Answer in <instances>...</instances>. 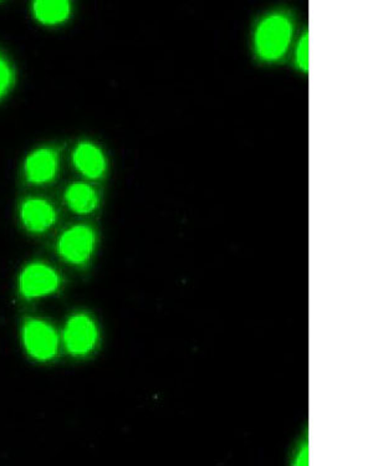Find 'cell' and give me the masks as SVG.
<instances>
[{
  "label": "cell",
  "instance_id": "obj_10",
  "mask_svg": "<svg viewBox=\"0 0 373 466\" xmlns=\"http://www.w3.org/2000/svg\"><path fill=\"white\" fill-rule=\"evenodd\" d=\"M35 18L45 25H55L69 19L71 5L66 0H37L34 2Z\"/></svg>",
  "mask_w": 373,
  "mask_h": 466
},
{
  "label": "cell",
  "instance_id": "obj_2",
  "mask_svg": "<svg viewBox=\"0 0 373 466\" xmlns=\"http://www.w3.org/2000/svg\"><path fill=\"white\" fill-rule=\"evenodd\" d=\"M23 342L26 352L37 360H52L59 350L55 329L43 319H30L24 323Z\"/></svg>",
  "mask_w": 373,
  "mask_h": 466
},
{
  "label": "cell",
  "instance_id": "obj_9",
  "mask_svg": "<svg viewBox=\"0 0 373 466\" xmlns=\"http://www.w3.org/2000/svg\"><path fill=\"white\" fill-rule=\"evenodd\" d=\"M66 200L69 208L77 214H89L97 207L96 190L86 183H73L67 187Z\"/></svg>",
  "mask_w": 373,
  "mask_h": 466
},
{
  "label": "cell",
  "instance_id": "obj_5",
  "mask_svg": "<svg viewBox=\"0 0 373 466\" xmlns=\"http://www.w3.org/2000/svg\"><path fill=\"white\" fill-rule=\"evenodd\" d=\"M97 338L96 325L87 315L71 316L64 329V343L71 355H87L96 346Z\"/></svg>",
  "mask_w": 373,
  "mask_h": 466
},
{
  "label": "cell",
  "instance_id": "obj_7",
  "mask_svg": "<svg viewBox=\"0 0 373 466\" xmlns=\"http://www.w3.org/2000/svg\"><path fill=\"white\" fill-rule=\"evenodd\" d=\"M20 217L26 229L33 233H43L52 228L56 220L54 207L44 199L25 200L20 209Z\"/></svg>",
  "mask_w": 373,
  "mask_h": 466
},
{
  "label": "cell",
  "instance_id": "obj_12",
  "mask_svg": "<svg viewBox=\"0 0 373 466\" xmlns=\"http://www.w3.org/2000/svg\"><path fill=\"white\" fill-rule=\"evenodd\" d=\"M297 66L303 71L308 70V34H304L297 49Z\"/></svg>",
  "mask_w": 373,
  "mask_h": 466
},
{
  "label": "cell",
  "instance_id": "obj_3",
  "mask_svg": "<svg viewBox=\"0 0 373 466\" xmlns=\"http://www.w3.org/2000/svg\"><path fill=\"white\" fill-rule=\"evenodd\" d=\"M95 233L90 227L75 226L64 231L57 241V253L67 263L84 264L94 253Z\"/></svg>",
  "mask_w": 373,
  "mask_h": 466
},
{
  "label": "cell",
  "instance_id": "obj_4",
  "mask_svg": "<svg viewBox=\"0 0 373 466\" xmlns=\"http://www.w3.org/2000/svg\"><path fill=\"white\" fill-rule=\"evenodd\" d=\"M59 275L52 267L44 263L28 265L19 278V290L26 299L52 295L59 289Z\"/></svg>",
  "mask_w": 373,
  "mask_h": 466
},
{
  "label": "cell",
  "instance_id": "obj_11",
  "mask_svg": "<svg viewBox=\"0 0 373 466\" xmlns=\"http://www.w3.org/2000/svg\"><path fill=\"white\" fill-rule=\"evenodd\" d=\"M13 73L5 57L0 56V97L6 94L12 85Z\"/></svg>",
  "mask_w": 373,
  "mask_h": 466
},
{
  "label": "cell",
  "instance_id": "obj_6",
  "mask_svg": "<svg viewBox=\"0 0 373 466\" xmlns=\"http://www.w3.org/2000/svg\"><path fill=\"white\" fill-rule=\"evenodd\" d=\"M26 179L35 185L50 182L57 172V153L52 148H39L26 158L24 165Z\"/></svg>",
  "mask_w": 373,
  "mask_h": 466
},
{
  "label": "cell",
  "instance_id": "obj_8",
  "mask_svg": "<svg viewBox=\"0 0 373 466\" xmlns=\"http://www.w3.org/2000/svg\"><path fill=\"white\" fill-rule=\"evenodd\" d=\"M73 161L77 171L91 179L100 178L106 171V158L103 151L90 142H81L75 149Z\"/></svg>",
  "mask_w": 373,
  "mask_h": 466
},
{
  "label": "cell",
  "instance_id": "obj_1",
  "mask_svg": "<svg viewBox=\"0 0 373 466\" xmlns=\"http://www.w3.org/2000/svg\"><path fill=\"white\" fill-rule=\"evenodd\" d=\"M293 36V24L285 15H273L257 25L254 44L257 56L267 61H276L287 53Z\"/></svg>",
  "mask_w": 373,
  "mask_h": 466
}]
</instances>
